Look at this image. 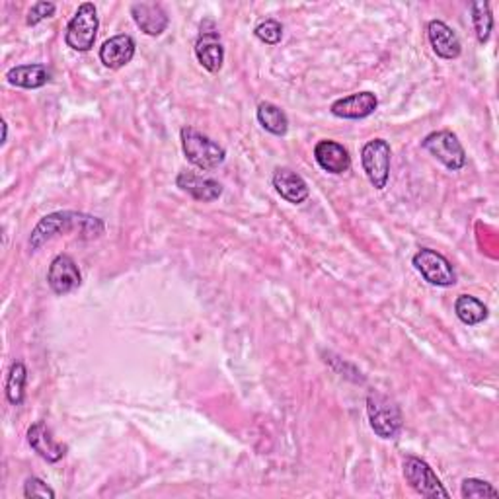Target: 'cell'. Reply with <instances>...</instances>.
<instances>
[{
    "instance_id": "obj_1",
    "label": "cell",
    "mask_w": 499,
    "mask_h": 499,
    "mask_svg": "<svg viewBox=\"0 0 499 499\" xmlns=\"http://www.w3.org/2000/svg\"><path fill=\"white\" fill-rule=\"evenodd\" d=\"M103 231H106V225L98 217L78 211H57L41 218L37 226L31 231L29 248L36 252V250L51 242L53 238L65 236L69 233H80L82 238L92 241V238L102 236Z\"/></svg>"
},
{
    "instance_id": "obj_2",
    "label": "cell",
    "mask_w": 499,
    "mask_h": 499,
    "mask_svg": "<svg viewBox=\"0 0 499 499\" xmlns=\"http://www.w3.org/2000/svg\"><path fill=\"white\" fill-rule=\"evenodd\" d=\"M182 149L185 159L190 160L195 168L203 172H211L218 168L226 160V152L221 144L205 137L193 127H184L182 129Z\"/></svg>"
},
{
    "instance_id": "obj_3",
    "label": "cell",
    "mask_w": 499,
    "mask_h": 499,
    "mask_svg": "<svg viewBox=\"0 0 499 499\" xmlns=\"http://www.w3.org/2000/svg\"><path fill=\"white\" fill-rule=\"evenodd\" d=\"M367 413L371 429L380 439H397L402 431V412L390 398L379 392H371L367 397Z\"/></svg>"
},
{
    "instance_id": "obj_4",
    "label": "cell",
    "mask_w": 499,
    "mask_h": 499,
    "mask_svg": "<svg viewBox=\"0 0 499 499\" xmlns=\"http://www.w3.org/2000/svg\"><path fill=\"white\" fill-rule=\"evenodd\" d=\"M100 28L98 20V10L92 3H82L77 10V14L72 16V20L67 26L65 41L72 51H78V53H86L94 47V41H96Z\"/></svg>"
},
{
    "instance_id": "obj_5",
    "label": "cell",
    "mask_w": 499,
    "mask_h": 499,
    "mask_svg": "<svg viewBox=\"0 0 499 499\" xmlns=\"http://www.w3.org/2000/svg\"><path fill=\"white\" fill-rule=\"evenodd\" d=\"M390 159L392 149L389 141L384 139H372L361 149L363 172L367 174L374 190H384L387 187L390 178Z\"/></svg>"
},
{
    "instance_id": "obj_6",
    "label": "cell",
    "mask_w": 499,
    "mask_h": 499,
    "mask_svg": "<svg viewBox=\"0 0 499 499\" xmlns=\"http://www.w3.org/2000/svg\"><path fill=\"white\" fill-rule=\"evenodd\" d=\"M421 147L435 156L451 172L462 170L466 166V152L459 137L451 131H435L421 141Z\"/></svg>"
},
{
    "instance_id": "obj_7",
    "label": "cell",
    "mask_w": 499,
    "mask_h": 499,
    "mask_svg": "<svg viewBox=\"0 0 499 499\" xmlns=\"http://www.w3.org/2000/svg\"><path fill=\"white\" fill-rule=\"evenodd\" d=\"M402 468L405 482L413 492H418L423 497H449V492L445 490L433 468L425 461L418 459V456H405Z\"/></svg>"
},
{
    "instance_id": "obj_8",
    "label": "cell",
    "mask_w": 499,
    "mask_h": 499,
    "mask_svg": "<svg viewBox=\"0 0 499 499\" xmlns=\"http://www.w3.org/2000/svg\"><path fill=\"white\" fill-rule=\"evenodd\" d=\"M413 266L428 283L435 287H453L456 283V274L453 264L443 254L435 252L431 248H421L413 256Z\"/></svg>"
},
{
    "instance_id": "obj_9",
    "label": "cell",
    "mask_w": 499,
    "mask_h": 499,
    "mask_svg": "<svg viewBox=\"0 0 499 499\" xmlns=\"http://www.w3.org/2000/svg\"><path fill=\"white\" fill-rule=\"evenodd\" d=\"M195 55L201 67L209 72H218L225 62V47L221 34L211 18H207L200 26V36L195 41Z\"/></svg>"
},
{
    "instance_id": "obj_10",
    "label": "cell",
    "mask_w": 499,
    "mask_h": 499,
    "mask_svg": "<svg viewBox=\"0 0 499 499\" xmlns=\"http://www.w3.org/2000/svg\"><path fill=\"white\" fill-rule=\"evenodd\" d=\"M47 285L55 295H69L82 285V275L75 259L67 254H59L49 266Z\"/></svg>"
},
{
    "instance_id": "obj_11",
    "label": "cell",
    "mask_w": 499,
    "mask_h": 499,
    "mask_svg": "<svg viewBox=\"0 0 499 499\" xmlns=\"http://www.w3.org/2000/svg\"><path fill=\"white\" fill-rule=\"evenodd\" d=\"M379 108V98L372 92H357L339 98L330 106V111L339 119H365Z\"/></svg>"
},
{
    "instance_id": "obj_12",
    "label": "cell",
    "mask_w": 499,
    "mask_h": 499,
    "mask_svg": "<svg viewBox=\"0 0 499 499\" xmlns=\"http://www.w3.org/2000/svg\"><path fill=\"white\" fill-rule=\"evenodd\" d=\"M131 16L141 31L152 37L162 36L170 24L168 14L159 3H135L131 6Z\"/></svg>"
},
{
    "instance_id": "obj_13",
    "label": "cell",
    "mask_w": 499,
    "mask_h": 499,
    "mask_svg": "<svg viewBox=\"0 0 499 499\" xmlns=\"http://www.w3.org/2000/svg\"><path fill=\"white\" fill-rule=\"evenodd\" d=\"M135 39L127 34L113 36L108 41H103V45L100 47V61L103 67L118 70L125 65H129L135 57Z\"/></svg>"
},
{
    "instance_id": "obj_14",
    "label": "cell",
    "mask_w": 499,
    "mask_h": 499,
    "mask_svg": "<svg viewBox=\"0 0 499 499\" xmlns=\"http://www.w3.org/2000/svg\"><path fill=\"white\" fill-rule=\"evenodd\" d=\"M315 159L318 166L328 174H346L351 168V156L343 144L336 141H320L315 147Z\"/></svg>"
},
{
    "instance_id": "obj_15",
    "label": "cell",
    "mask_w": 499,
    "mask_h": 499,
    "mask_svg": "<svg viewBox=\"0 0 499 499\" xmlns=\"http://www.w3.org/2000/svg\"><path fill=\"white\" fill-rule=\"evenodd\" d=\"M428 37L429 44L435 51L437 57L453 61L456 57H461L462 53V45L459 36L454 34V29L446 26L441 20H433L428 26Z\"/></svg>"
},
{
    "instance_id": "obj_16",
    "label": "cell",
    "mask_w": 499,
    "mask_h": 499,
    "mask_svg": "<svg viewBox=\"0 0 499 499\" xmlns=\"http://www.w3.org/2000/svg\"><path fill=\"white\" fill-rule=\"evenodd\" d=\"M176 185H178L182 192L190 193L193 200L203 203L217 201L218 197L223 195V185L217 180L203 178V176H197L193 172H180L178 178H176Z\"/></svg>"
},
{
    "instance_id": "obj_17",
    "label": "cell",
    "mask_w": 499,
    "mask_h": 499,
    "mask_svg": "<svg viewBox=\"0 0 499 499\" xmlns=\"http://www.w3.org/2000/svg\"><path fill=\"white\" fill-rule=\"evenodd\" d=\"M28 443L47 462H59L67 454V446L51 437V431L44 421H36L28 429Z\"/></svg>"
},
{
    "instance_id": "obj_18",
    "label": "cell",
    "mask_w": 499,
    "mask_h": 499,
    "mask_svg": "<svg viewBox=\"0 0 499 499\" xmlns=\"http://www.w3.org/2000/svg\"><path fill=\"white\" fill-rule=\"evenodd\" d=\"M274 187L285 201L293 203V205L305 203L308 200V195H310L308 184L305 182L303 176H299L297 172L289 170V168H277L275 170Z\"/></svg>"
},
{
    "instance_id": "obj_19",
    "label": "cell",
    "mask_w": 499,
    "mask_h": 499,
    "mask_svg": "<svg viewBox=\"0 0 499 499\" xmlns=\"http://www.w3.org/2000/svg\"><path fill=\"white\" fill-rule=\"evenodd\" d=\"M6 80L18 88H41L51 80V70L45 65H18L6 72Z\"/></svg>"
},
{
    "instance_id": "obj_20",
    "label": "cell",
    "mask_w": 499,
    "mask_h": 499,
    "mask_svg": "<svg viewBox=\"0 0 499 499\" xmlns=\"http://www.w3.org/2000/svg\"><path fill=\"white\" fill-rule=\"evenodd\" d=\"M258 121L267 133L275 135V137H283V135L289 131L287 113L272 102L259 103V106H258Z\"/></svg>"
},
{
    "instance_id": "obj_21",
    "label": "cell",
    "mask_w": 499,
    "mask_h": 499,
    "mask_svg": "<svg viewBox=\"0 0 499 499\" xmlns=\"http://www.w3.org/2000/svg\"><path fill=\"white\" fill-rule=\"evenodd\" d=\"M454 312L462 324L466 326H476L482 324L487 318V307L482 303L480 299L472 295H461L454 300Z\"/></svg>"
},
{
    "instance_id": "obj_22",
    "label": "cell",
    "mask_w": 499,
    "mask_h": 499,
    "mask_svg": "<svg viewBox=\"0 0 499 499\" xmlns=\"http://www.w3.org/2000/svg\"><path fill=\"white\" fill-rule=\"evenodd\" d=\"M470 8H472V26H474L476 39L478 44L484 45L487 44V39H490L494 29V16L490 4H487L486 0H478V3H472Z\"/></svg>"
},
{
    "instance_id": "obj_23",
    "label": "cell",
    "mask_w": 499,
    "mask_h": 499,
    "mask_svg": "<svg viewBox=\"0 0 499 499\" xmlns=\"http://www.w3.org/2000/svg\"><path fill=\"white\" fill-rule=\"evenodd\" d=\"M26 380H28V369L24 363H14L10 367L8 379H6V398L12 405H20L24 402V392H26Z\"/></svg>"
},
{
    "instance_id": "obj_24",
    "label": "cell",
    "mask_w": 499,
    "mask_h": 499,
    "mask_svg": "<svg viewBox=\"0 0 499 499\" xmlns=\"http://www.w3.org/2000/svg\"><path fill=\"white\" fill-rule=\"evenodd\" d=\"M461 495L464 499H484V497H497L499 492L492 484H487L484 480H478V478H466L461 486Z\"/></svg>"
},
{
    "instance_id": "obj_25",
    "label": "cell",
    "mask_w": 499,
    "mask_h": 499,
    "mask_svg": "<svg viewBox=\"0 0 499 499\" xmlns=\"http://www.w3.org/2000/svg\"><path fill=\"white\" fill-rule=\"evenodd\" d=\"M254 36L266 45H277L283 39V26L277 20H266V22L256 26Z\"/></svg>"
},
{
    "instance_id": "obj_26",
    "label": "cell",
    "mask_w": 499,
    "mask_h": 499,
    "mask_svg": "<svg viewBox=\"0 0 499 499\" xmlns=\"http://www.w3.org/2000/svg\"><path fill=\"white\" fill-rule=\"evenodd\" d=\"M24 497L55 499V492L44 480H39V478H28L24 484Z\"/></svg>"
},
{
    "instance_id": "obj_27",
    "label": "cell",
    "mask_w": 499,
    "mask_h": 499,
    "mask_svg": "<svg viewBox=\"0 0 499 499\" xmlns=\"http://www.w3.org/2000/svg\"><path fill=\"white\" fill-rule=\"evenodd\" d=\"M53 14H55V4L53 3H36L28 12L26 24L28 26H37L39 22H44V20L51 18Z\"/></svg>"
},
{
    "instance_id": "obj_28",
    "label": "cell",
    "mask_w": 499,
    "mask_h": 499,
    "mask_svg": "<svg viewBox=\"0 0 499 499\" xmlns=\"http://www.w3.org/2000/svg\"><path fill=\"white\" fill-rule=\"evenodd\" d=\"M3 144L6 143V137H8V125H6V121H3Z\"/></svg>"
}]
</instances>
